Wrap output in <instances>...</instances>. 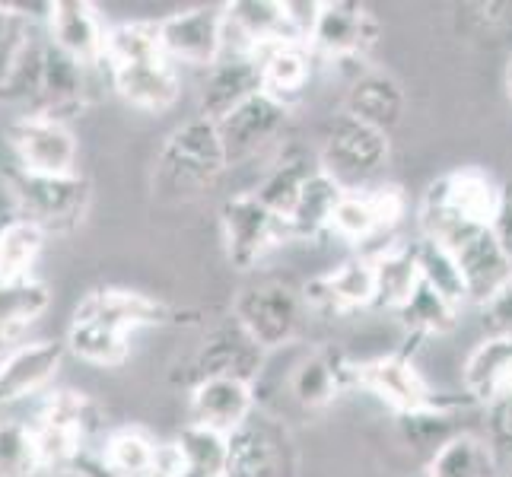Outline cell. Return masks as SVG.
I'll list each match as a JSON object with an SVG mask.
<instances>
[{
  "label": "cell",
  "mask_w": 512,
  "mask_h": 477,
  "mask_svg": "<svg viewBox=\"0 0 512 477\" xmlns=\"http://www.w3.org/2000/svg\"><path fill=\"white\" fill-rule=\"evenodd\" d=\"M312 48L306 42H287L261 55V90L280 105H293L303 99L312 80Z\"/></svg>",
  "instance_id": "cell-28"
},
{
  "label": "cell",
  "mask_w": 512,
  "mask_h": 477,
  "mask_svg": "<svg viewBox=\"0 0 512 477\" xmlns=\"http://www.w3.org/2000/svg\"><path fill=\"white\" fill-rule=\"evenodd\" d=\"M462 382H465V395L478 404V408H487L490 401L509 395L512 392V341L484 338L468 353Z\"/></svg>",
  "instance_id": "cell-26"
},
{
  "label": "cell",
  "mask_w": 512,
  "mask_h": 477,
  "mask_svg": "<svg viewBox=\"0 0 512 477\" xmlns=\"http://www.w3.org/2000/svg\"><path fill=\"white\" fill-rule=\"evenodd\" d=\"M169 446H172L175 477H223L226 474L229 436L217 430L188 423Z\"/></svg>",
  "instance_id": "cell-30"
},
{
  "label": "cell",
  "mask_w": 512,
  "mask_h": 477,
  "mask_svg": "<svg viewBox=\"0 0 512 477\" xmlns=\"http://www.w3.org/2000/svg\"><path fill=\"white\" fill-rule=\"evenodd\" d=\"M347 388H353V360L334 344L309 350L290 376V395L306 411L328 408Z\"/></svg>",
  "instance_id": "cell-22"
},
{
  "label": "cell",
  "mask_w": 512,
  "mask_h": 477,
  "mask_svg": "<svg viewBox=\"0 0 512 477\" xmlns=\"http://www.w3.org/2000/svg\"><path fill=\"white\" fill-rule=\"evenodd\" d=\"M385 163H388V134L369 128L350 115L331 121L319 153V166L328 179H334L344 191H360Z\"/></svg>",
  "instance_id": "cell-9"
},
{
  "label": "cell",
  "mask_w": 512,
  "mask_h": 477,
  "mask_svg": "<svg viewBox=\"0 0 512 477\" xmlns=\"http://www.w3.org/2000/svg\"><path fill=\"white\" fill-rule=\"evenodd\" d=\"M45 233L23 217H10L0 223V284L29 280L35 261L45 249Z\"/></svg>",
  "instance_id": "cell-34"
},
{
  "label": "cell",
  "mask_w": 512,
  "mask_h": 477,
  "mask_svg": "<svg viewBox=\"0 0 512 477\" xmlns=\"http://www.w3.org/2000/svg\"><path fill=\"white\" fill-rule=\"evenodd\" d=\"M223 477H299V452L290 427L277 414H255L229 436Z\"/></svg>",
  "instance_id": "cell-8"
},
{
  "label": "cell",
  "mask_w": 512,
  "mask_h": 477,
  "mask_svg": "<svg viewBox=\"0 0 512 477\" xmlns=\"http://www.w3.org/2000/svg\"><path fill=\"white\" fill-rule=\"evenodd\" d=\"M258 93H264L261 90V58L223 55L207 70V77L201 83L198 115L220 125L226 115H233L239 105L255 99Z\"/></svg>",
  "instance_id": "cell-21"
},
{
  "label": "cell",
  "mask_w": 512,
  "mask_h": 477,
  "mask_svg": "<svg viewBox=\"0 0 512 477\" xmlns=\"http://www.w3.org/2000/svg\"><path fill=\"white\" fill-rule=\"evenodd\" d=\"M303 303L319 315H347L376 303V271L373 258H347L334 271L309 280L303 287Z\"/></svg>",
  "instance_id": "cell-20"
},
{
  "label": "cell",
  "mask_w": 512,
  "mask_h": 477,
  "mask_svg": "<svg viewBox=\"0 0 512 477\" xmlns=\"http://www.w3.org/2000/svg\"><path fill=\"white\" fill-rule=\"evenodd\" d=\"M484 411V439L500 465H512V392L490 401Z\"/></svg>",
  "instance_id": "cell-40"
},
{
  "label": "cell",
  "mask_w": 512,
  "mask_h": 477,
  "mask_svg": "<svg viewBox=\"0 0 512 477\" xmlns=\"http://www.w3.org/2000/svg\"><path fill=\"white\" fill-rule=\"evenodd\" d=\"M312 172H319V163H309V156L284 153L274 163V169L268 172V179L255 188L258 201L268 204L277 217H287L290 207L299 198V191H303V185L312 179Z\"/></svg>",
  "instance_id": "cell-36"
},
{
  "label": "cell",
  "mask_w": 512,
  "mask_h": 477,
  "mask_svg": "<svg viewBox=\"0 0 512 477\" xmlns=\"http://www.w3.org/2000/svg\"><path fill=\"white\" fill-rule=\"evenodd\" d=\"M382 26L376 13L357 0H322L319 20L312 26L309 48L334 64L366 67L369 51L379 45Z\"/></svg>",
  "instance_id": "cell-11"
},
{
  "label": "cell",
  "mask_w": 512,
  "mask_h": 477,
  "mask_svg": "<svg viewBox=\"0 0 512 477\" xmlns=\"http://www.w3.org/2000/svg\"><path fill=\"white\" fill-rule=\"evenodd\" d=\"M105 77L131 109L163 115L182 96L179 67L160 42V20H131L105 35Z\"/></svg>",
  "instance_id": "cell-2"
},
{
  "label": "cell",
  "mask_w": 512,
  "mask_h": 477,
  "mask_svg": "<svg viewBox=\"0 0 512 477\" xmlns=\"http://www.w3.org/2000/svg\"><path fill=\"white\" fill-rule=\"evenodd\" d=\"M7 191L13 201V217L35 223L45 236H67L83 226L93 204V185L74 175H29L7 169Z\"/></svg>",
  "instance_id": "cell-6"
},
{
  "label": "cell",
  "mask_w": 512,
  "mask_h": 477,
  "mask_svg": "<svg viewBox=\"0 0 512 477\" xmlns=\"http://www.w3.org/2000/svg\"><path fill=\"white\" fill-rule=\"evenodd\" d=\"M404 105H408V99H404L401 83L392 74H385V70H376V67L353 70L344 115L357 118L382 134H392L404 118Z\"/></svg>",
  "instance_id": "cell-24"
},
{
  "label": "cell",
  "mask_w": 512,
  "mask_h": 477,
  "mask_svg": "<svg viewBox=\"0 0 512 477\" xmlns=\"http://www.w3.org/2000/svg\"><path fill=\"white\" fill-rule=\"evenodd\" d=\"M13 217V201H10V191H7V179L0 172V223H7Z\"/></svg>",
  "instance_id": "cell-43"
},
{
  "label": "cell",
  "mask_w": 512,
  "mask_h": 477,
  "mask_svg": "<svg viewBox=\"0 0 512 477\" xmlns=\"http://www.w3.org/2000/svg\"><path fill=\"white\" fill-rule=\"evenodd\" d=\"M220 226L226 258L239 271H252L271 249L290 242V229L284 217H277L268 204L258 201L255 191L229 198L220 207Z\"/></svg>",
  "instance_id": "cell-10"
},
{
  "label": "cell",
  "mask_w": 512,
  "mask_h": 477,
  "mask_svg": "<svg viewBox=\"0 0 512 477\" xmlns=\"http://www.w3.org/2000/svg\"><path fill=\"white\" fill-rule=\"evenodd\" d=\"M51 306V293L42 280H10L0 284V357L26 344L29 328Z\"/></svg>",
  "instance_id": "cell-27"
},
{
  "label": "cell",
  "mask_w": 512,
  "mask_h": 477,
  "mask_svg": "<svg viewBox=\"0 0 512 477\" xmlns=\"http://www.w3.org/2000/svg\"><path fill=\"white\" fill-rule=\"evenodd\" d=\"M500 201V185L493 182V175L465 166L439 175L436 182L427 185L417 207V223L420 236L433 239L439 245H455L465 236L490 229L493 214H497Z\"/></svg>",
  "instance_id": "cell-3"
},
{
  "label": "cell",
  "mask_w": 512,
  "mask_h": 477,
  "mask_svg": "<svg viewBox=\"0 0 512 477\" xmlns=\"http://www.w3.org/2000/svg\"><path fill=\"white\" fill-rule=\"evenodd\" d=\"M287 121H290V109L271 99L268 93H258L255 99L239 105L233 115H226L217 125V131L229 166L245 163V159L258 156L264 147L274 144L287 131Z\"/></svg>",
  "instance_id": "cell-19"
},
{
  "label": "cell",
  "mask_w": 512,
  "mask_h": 477,
  "mask_svg": "<svg viewBox=\"0 0 512 477\" xmlns=\"http://www.w3.org/2000/svg\"><path fill=\"white\" fill-rule=\"evenodd\" d=\"M45 35L48 42L67 58L90 70H105V35L109 26L102 23V16L86 0H55L45 10Z\"/></svg>",
  "instance_id": "cell-18"
},
{
  "label": "cell",
  "mask_w": 512,
  "mask_h": 477,
  "mask_svg": "<svg viewBox=\"0 0 512 477\" xmlns=\"http://www.w3.org/2000/svg\"><path fill=\"white\" fill-rule=\"evenodd\" d=\"M481 325L487 331V338H509L512 341V280L481 306Z\"/></svg>",
  "instance_id": "cell-41"
},
{
  "label": "cell",
  "mask_w": 512,
  "mask_h": 477,
  "mask_svg": "<svg viewBox=\"0 0 512 477\" xmlns=\"http://www.w3.org/2000/svg\"><path fill=\"white\" fill-rule=\"evenodd\" d=\"M341 198H344V188L334 179H328L319 166V172H312V179L303 185L296 204L284 217V223L290 229V242H315L319 236L331 233V220H334V210H338Z\"/></svg>",
  "instance_id": "cell-29"
},
{
  "label": "cell",
  "mask_w": 512,
  "mask_h": 477,
  "mask_svg": "<svg viewBox=\"0 0 512 477\" xmlns=\"http://www.w3.org/2000/svg\"><path fill=\"white\" fill-rule=\"evenodd\" d=\"M353 388L379 398L385 408L395 411V417L436 408V404L446 398L433 392L430 382L423 379V373L417 369L414 357L404 350L353 363Z\"/></svg>",
  "instance_id": "cell-13"
},
{
  "label": "cell",
  "mask_w": 512,
  "mask_h": 477,
  "mask_svg": "<svg viewBox=\"0 0 512 477\" xmlns=\"http://www.w3.org/2000/svg\"><path fill=\"white\" fill-rule=\"evenodd\" d=\"M427 477H500V462L484 436L462 430L427 462Z\"/></svg>",
  "instance_id": "cell-32"
},
{
  "label": "cell",
  "mask_w": 512,
  "mask_h": 477,
  "mask_svg": "<svg viewBox=\"0 0 512 477\" xmlns=\"http://www.w3.org/2000/svg\"><path fill=\"white\" fill-rule=\"evenodd\" d=\"M64 350L58 341H26L0 357V411L42 398L64 363Z\"/></svg>",
  "instance_id": "cell-17"
},
{
  "label": "cell",
  "mask_w": 512,
  "mask_h": 477,
  "mask_svg": "<svg viewBox=\"0 0 512 477\" xmlns=\"http://www.w3.org/2000/svg\"><path fill=\"white\" fill-rule=\"evenodd\" d=\"M490 233L503 249L506 261L512 264V179L500 185V201H497V214H493Z\"/></svg>",
  "instance_id": "cell-42"
},
{
  "label": "cell",
  "mask_w": 512,
  "mask_h": 477,
  "mask_svg": "<svg viewBox=\"0 0 512 477\" xmlns=\"http://www.w3.org/2000/svg\"><path fill=\"white\" fill-rule=\"evenodd\" d=\"M258 408L255 388L239 379H207L191 385L188 401V423L217 430L223 436H233L245 420Z\"/></svg>",
  "instance_id": "cell-23"
},
{
  "label": "cell",
  "mask_w": 512,
  "mask_h": 477,
  "mask_svg": "<svg viewBox=\"0 0 512 477\" xmlns=\"http://www.w3.org/2000/svg\"><path fill=\"white\" fill-rule=\"evenodd\" d=\"M408 201L398 185H376V188H360V191H344V198L334 210L331 233L341 236L353 245L373 242L401 223Z\"/></svg>",
  "instance_id": "cell-15"
},
{
  "label": "cell",
  "mask_w": 512,
  "mask_h": 477,
  "mask_svg": "<svg viewBox=\"0 0 512 477\" xmlns=\"http://www.w3.org/2000/svg\"><path fill=\"white\" fill-rule=\"evenodd\" d=\"M303 290H293L284 280H258L242 287L233 299V318L249 338L268 353L280 350L299 338L306 322Z\"/></svg>",
  "instance_id": "cell-7"
},
{
  "label": "cell",
  "mask_w": 512,
  "mask_h": 477,
  "mask_svg": "<svg viewBox=\"0 0 512 477\" xmlns=\"http://www.w3.org/2000/svg\"><path fill=\"white\" fill-rule=\"evenodd\" d=\"M506 477H512V465H509V471H506Z\"/></svg>",
  "instance_id": "cell-45"
},
{
  "label": "cell",
  "mask_w": 512,
  "mask_h": 477,
  "mask_svg": "<svg viewBox=\"0 0 512 477\" xmlns=\"http://www.w3.org/2000/svg\"><path fill=\"white\" fill-rule=\"evenodd\" d=\"M373 271H376V303H373L376 309L398 312L423 284L411 245H398V249L376 255Z\"/></svg>",
  "instance_id": "cell-33"
},
{
  "label": "cell",
  "mask_w": 512,
  "mask_h": 477,
  "mask_svg": "<svg viewBox=\"0 0 512 477\" xmlns=\"http://www.w3.org/2000/svg\"><path fill=\"white\" fill-rule=\"evenodd\" d=\"M264 363V350L245 334L236 318L217 325L207 334V341L198 347V353L188 363V382L198 385L207 379H239V382H255Z\"/></svg>",
  "instance_id": "cell-14"
},
{
  "label": "cell",
  "mask_w": 512,
  "mask_h": 477,
  "mask_svg": "<svg viewBox=\"0 0 512 477\" xmlns=\"http://www.w3.org/2000/svg\"><path fill=\"white\" fill-rule=\"evenodd\" d=\"M458 26L474 42L500 45L512 35V4H465L458 7Z\"/></svg>",
  "instance_id": "cell-38"
},
{
  "label": "cell",
  "mask_w": 512,
  "mask_h": 477,
  "mask_svg": "<svg viewBox=\"0 0 512 477\" xmlns=\"http://www.w3.org/2000/svg\"><path fill=\"white\" fill-rule=\"evenodd\" d=\"M32 427L35 443H39L42 474H74L80 458L102 443L105 414L90 395L77 392V388H58V392L42 395Z\"/></svg>",
  "instance_id": "cell-4"
},
{
  "label": "cell",
  "mask_w": 512,
  "mask_h": 477,
  "mask_svg": "<svg viewBox=\"0 0 512 477\" xmlns=\"http://www.w3.org/2000/svg\"><path fill=\"white\" fill-rule=\"evenodd\" d=\"M229 169L223 140L214 121L191 118L175 128L153 166V194L163 201H191Z\"/></svg>",
  "instance_id": "cell-5"
},
{
  "label": "cell",
  "mask_w": 512,
  "mask_h": 477,
  "mask_svg": "<svg viewBox=\"0 0 512 477\" xmlns=\"http://www.w3.org/2000/svg\"><path fill=\"white\" fill-rule=\"evenodd\" d=\"M179 322H191V318L166 306L163 299L128 287H96L80 299V306L70 315L64 347L83 363L115 369L128 360L134 331Z\"/></svg>",
  "instance_id": "cell-1"
},
{
  "label": "cell",
  "mask_w": 512,
  "mask_h": 477,
  "mask_svg": "<svg viewBox=\"0 0 512 477\" xmlns=\"http://www.w3.org/2000/svg\"><path fill=\"white\" fill-rule=\"evenodd\" d=\"M13 169L29 175H74L77 137L67 121L51 115H20L7 125Z\"/></svg>",
  "instance_id": "cell-12"
},
{
  "label": "cell",
  "mask_w": 512,
  "mask_h": 477,
  "mask_svg": "<svg viewBox=\"0 0 512 477\" xmlns=\"http://www.w3.org/2000/svg\"><path fill=\"white\" fill-rule=\"evenodd\" d=\"M503 83H506V93L512 99V55H509V64H506V74H503Z\"/></svg>",
  "instance_id": "cell-44"
},
{
  "label": "cell",
  "mask_w": 512,
  "mask_h": 477,
  "mask_svg": "<svg viewBox=\"0 0 512 477\" xmlns=\"http://www.w3.org/2000/svg\"><path fill=\"white\" fill-rule=\"evenodd\" d=\"M42 458L32 420L0 411V477H39Z\"/></svg>",
  "instance_id": "cell-35"
},
{
  "label": "cell",
  "mask_w": 512,
  "mask_h": 477,
  "mask_svg": "<svg viewBox=\"0 0 512 477\" xmlns=\"http://www.w3.org/2000/svg\"><path fill=\"white\" fill-rule=\"evenodd\" d=\"M395 318L408 344L420 347L430 338H443V334H449L458 325V306L449 303V299L443 293H436L433 287L420 284L417 293L395 312ZM411 347L404 353H411Z\"/></svg>",
  "instance_id": "cell-31"
},
{
  "label": "cell",
  "mask_w": 512,
  "mask_h": 477,
  "mask_svg": "<svg viewBox=\"0 0 512 477\" xmlns=\"http://www.w3.org/2000/svg\"><path fill=\"white\" fill-rule=\"evenodd\" d=\"M35 16L26 13V7H13V4H0V80L7 77L10 64L16 55L23 51V45L32 39Z\"/></svg>",
  "instance_id": "cell-39"
},
{
  "label": "cell",
  "mask_w": 512,
  "mask_h": 477,
  "mask_svg": "<svg viewBox=\"0 0 512 477\" xmlns=\"http://www.w3.org/2000/svg\"><path fill=\"white\" fill-rule=\"evenodd\" d=\"M160 42L172 64L210 70L223 55V4L169 13L160 20Z\"/></svg>",
  "instance_id": "cell-16"
},
{
  "label": "cell",
  "mask_w": 512,
  "mask_h": 477,
  "mask_svg": "<svg viewBox=\"0 0 512 477\" xmlns=\"http://www.w3.org/2000/svg\"><path fill=\"white\" fill-rule=\"evenodd\" d=\"M411 249H414L423 284L433 287L436 293H443L449 303L462 309L468 303V293H465V280H462V271H458V261L452 258V252L446 245L423 239V236L411 245Z\"/></svg>",
  "instance_id": "cell-37"
},
{
  "label": "cell",
  "mask_w": 512,
  "mask_h": 477,
  "mask_svg": "<svg viewBox=\"0 0 512 477\" xmlns=\"http://www.w3.org/2000/svg\"><path fill=\"white\" fill-rule=\"evenodd\" d=\"M449 252L458 261V271H462L468 303L484 306L493 293L503 290L512 280V264L506 261V255L497 245V239H493L490 229L465 236L462 242L449 245Z\"/></svg>",
  "instance_id": "cell-25"
}]
</instances>
